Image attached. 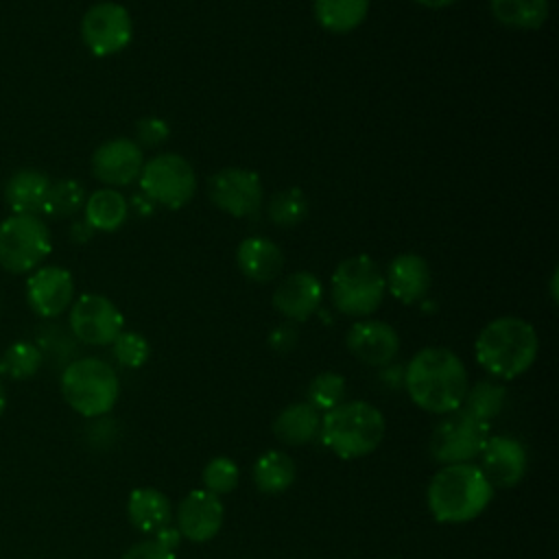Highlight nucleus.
Listing matches in <instances>:
<instances>
[{
    "label": "nucleus",
    "mask_w": 559,
    "mask_h": 559,
    "mask_svg": "<svg viewBox=\"0 0 559 559\" xmlns=\"http://www.w3.org/2000/svg\"><path fill=\"white\" fill-rule=\"evenodd\" d=\"M382 380L391 382V386H400V384H404V369L397 365H384Z\"/></svg>",
    "instance_id": "a19ab883"
},
{
    "label": "nucleus",
    "mask_w": 559,
    "mask_h": 559,
    "mask_svg": "<svg viewBox=\"0 0 559 559\" xmlns=\"http://www.w3.org/2000/svg\"><path fill=\"white\" fill-rule=\"evenodd\" d=\"M85 203V190L76 179H59L50 183L41 216L46 218H70Z\"/></svg>",
    "instance_id": "c85d7f7f"
},
{
    "label": "nucleus",
    "mask_w": 559,
    "mask_h": 559,
    "mask_svg": "<svg viewBox=\"0 0 559 559\" xmlns=\"http://www.w3.org/2000/svg\"><path fill=\"white\" fill-rule=\"evenodd\" d=\"M332 304L347 317H369L384 299V273L369 255L345 258L332 273Z\"/></svg>",
    "instance_id": "423d86ee"
},
{
    "label": "nucleus",
    "mask_w": 559,
    "mask_h": 559,
    "mask_svg": "<svg viewBox=\"0 0 559 559\" xmlns=\"http://www.w3.org/2000/svg\"><path fill=\"white\" fill-rule=\"evenodd\" d=\"M122 312L103 295H81L70 308V330L81 343L111 345L122 332Z\"/></svg>",
    "instance_id": "f8f14e48"
},
{
    "label": "nucleus",
    "mask_w": 559,
    "mask_h": 559,
    "mask_svg": "<svg viewBox=\"0 0 559 559\" xmlns=\"http://www.w3.org/2000/svg\"><path fill=\"white\" fill-rule=\"evenodd\" d=\"M323 286L310 271H295L286 275L273 290V308L290 323L308 321L321 306Z\"/></svg>",
    "instance_id": "dca6fc26"
},
{
    "label": "nucleus",
    "mask_w": 559,
    "mask_h": 559,
    "mask_svg": "<svg viewBox=\"0 0 559 559\" xmlns=\"http://www.w3.org/2000/svg\"><path fill=\"white\" fill-rule=\"evenodd\" d=\"M4 408H7V391H4V384H2V380H0V417H2Z\"/></svg>",
    "instance_id": "37998d69"
},
{
    "label": "nucleus",
    "mask_w": 559,
    "mask_h": 559,
    "mask_svg": "<svg viewBox=\"0 0 559 559\" xmlns=\"http://www.w3.org/2000/svg\"><path fill=\"white\" fill-rule=\"evenodd\" d=\"M369 0H314V17L330 33H349L362 24Z\"/></svg>",
    "instance_id": "bb28decb"
},
{
    "label": "nucleus",
    "mask_w": 559,
    "mask_h": 559,
    "mask_svg": "<svg viewBox=\"0 0 559 559\" xmlns=\"http://www.w3.org/2000/svg\"><path fill=\"white\" fill-rule=\"evenodd\" d=\"M50 249V231L39 216L13 214L0 223V266L4 271H35Z\"/></svg>",
    "instance_id": "0eeeda50"
},
{
    "label": "nucleus",
    "mask_w": 559,
    "mask_h": 559,
    "mask_svg": "<svg viewBox=\"0 0 559 559\" xmlns=\"http://www.w3.org/2000/svg\"><path fill=\"white\" fill-rule=\"evenodd\" d=\"M319 437L341 459H360L371 454L384 437L382 413L362 402H341L321 417Z\"/></svg>",
    "instance_id": "20e7f679"
},
{
    "label": "nucleus",
    "mask_w": 559,
    "mask_h": 559,
    "mask_svg": "<svg viewBox=\"0 0 559 559\" xmlns=\"http://www.w3.org/2000/svg\"><path fill=\"white\" fill-rule=\"evenodd\" d=\"M170 135V127L166 120L157 116H146L135 122V142L140 146H162Z\"/></svg>",
    "instance_id": "f704fd0d"
},
{
    "label": "nucleus",
    "mask_w": 559,
    "mask_h": 559,
    "mask_svg": "<svg viewBox=\"0 0 559 559\" xmlns=\"http://www.w3.org/2000/svg\"><path fill=\"white\" fill-rule=\"evenodd\" d=\"M504 400H507V389L502 384L483 380V382H476L474 386H467V393L461 406L489 424V419L496 417L504 406Z\"/></svg>",
    "instance_id": "c756f323"
},
{
    "label": "nucleus",
    "mask_w": 559,
    "mask_h": 559,
    "mask_svg": "<svg viewBox=\"0 0 559 559\" xmlns=\"http://www.w3.org/2000/svg\"><path fill=\"white\" fill-rule=\"evenodd\" d=\"M44 362V352L28 341H15L0 356V376L11 380L33 378Z\"/></svg>",
    "instance_id": "cd10ccee"
},
{
    "label": "nucleus",
    "mask_w": 559,
    "mask_h": 559,
    "mask_svg": "<svg viewBox=\"0 0 559 559\" xmlns=\"http://www.w3.org/2000/svg\"><path fill=\"white\" fill-rule=\"evenodd\" d=\"M321 415L308 402L288 404L273 421V432L288 445H304L319 437Z\"/></svg>",
    "instance_id": "5701e85b"
},
{
    "label": "nucleus",
    "mask_w": 559,
    "mask_h": 559,
    "mask_svg": "<svg viewBox=\"0 0 559 559\" xmlns=\"http://www.w3.org/2000/svg\"><path fill=\"white\" fill-rule=\"evenodd\" d=\"M295 476H297L295 461L280 450L264 452L253 465V483L262 493L286 491L295 483Z\"/></svg>",
    "instance_id": "a878e982"
},
{
    "label": "nucleus",
    "mask_w": 559,
    "mask_h": 559,
    "mask_svg": "<svg viewBox=\"0 0 559 559\" xmlns=\"http://www.w3.org/2000/svg\"><path fill=\"white\" fill-rule=\"evenodd\" d=\"M345 343L349 354L369 367L391 365L400 352V336L395 328L378 319L356 321L347 330Z\"/></svg>",
    "instance_id": "2eb2a0df"
},
{
    "label": "nucleus",
    "mask_w": 559,
    "mask_h": 559,
    "mask_svg": "<svg viewBox=\"0 0 559 559\" xmlns=\"http://www.w3.org/2000/svg\"><path fill=\"white\" fill-rule=\"evenodd\" d=\"M297 341H299V332H297V328H295L290 321L275 325V328L271 330V334H269V345H271V349H275V352H280V354L290 352V349L297 345Z\"/></svg>",
    "instance_id": "c9c22d12"
},
{
    "label": "nucleus",
    "mask_w": 559,
    "mask_h": 559,
    "mask_svg": "<svg viewBox=\"0 0 559 559\" xmlns=\"http://www.w3.org/2000/svg\"><path fill=\"white\" fill-rule=\"evenodd\" d=\"M537 332L520 317H498L476 336L474 352L478 365L500 380L522 376L537 358Z\"/></svg>",
    "instance_id": "f03ea898"
},
{
    "label": "nucleus",
    "mask_w": 559,
    "mask_h": 559,
    "mask_svg": "<svg viewBox=\"0 0 559 559\" xmlns=\"http://www.w3.org/2000/svg\"><path fill=\"white\" fill-rule=\"evenodd\" d=\"M493 20L515 31H537L550 13L548 0H489Z\"/></svg>",
    "instance_id": "393cba45"
},
{
    "label": "nucleus",
    "mask_w": 559,
    "mask_h": 559,
    "mask_svg": "<svg viewBox=\"0 0 559 559\" xmlns=\"http://www.w3.org/2000/svg\"><path fill=\"white\" fill-rule=\"evenodd\" d=\"M144 166V153L135 140L111 138L103 142L92 155V173L107 188H122L133 183Z\"/></svg>",
    "instance_id": "ddd939ff"
},
{
    "label": "nucleus",
    "mask_w": 559,
    "mask_h": 559,
    "mask_svg": "<svg viewBox=\"0 0 559 559\" xmlns=\"http://www.w3.org/2000/svg\"><path fill=\"white\" fill-rule=\"evenodd\" d=\"M478 456L491 487H513L526 474V450L513 437H489Z\"/></svg>",
    "instance_id": "a211bd4d"
},
{
    "label": "nucleus",
    "mask_w": 559,
    "mask_h": 559,
    "mask_svg": "<svg viewBox=\"0 0 559 559\" xmlns=\"http://www.w3.org/2000/svg\"><path fill=\"white\" fill-rule=\"evenodd\" d=\"M426 9H443V7H450L454 0H413Z\"/></svg>",
    "instance_id": "79ce46f5"
},
{
    "label": "nucleus",
    "mask_w": 559,
    "mask_h": 559,
    "mask_svg": "<svg viewBox=\"0 0 559 559\" xmlns=\"http://www.w3.org/2000/svg\"><path fill=\"white\" fill-rule=\"evenodd\" d=\"M155 537V542L157 544H162L164 548H168V550H177V546H179V542H181V533H179V528L177 526H173V524H166V526H162L159 531H155L153 533Z\"/></svg>",
    "instance_id": "4c0bfd02"
},
{
    "label": "nucleus",
    "mask_w": 559,
    "mask_h": 559,
    "mask_svg": "<svg viewBox=\"0 0 559 559\" xmlns=\"http://www.w3.org/2000/svg\"><path fill=\"white\" fill-rule=\"evenodd\" d=\"M50 183L52 181L48 175L33 170V168H24L9 177V181L4 186V199H7L9 207L13 210V214L39 216L41 207L46 203Z\"/></svg>",
    "instance_id": "412c9836"
},
{
    "label": "nucleus",
    "mask_w": 559,
    "mask_h": 559,
    "mask_svg": "<svg viewBox=\"0 0 559 559\" xmlns=\"http://www.w3.org/2000/svg\"><path fill=\"white\" fill-rule=\"evenodd\" d=\"M236 264L247 280L269 284L280 277L284 269V253L271 238L249 236L236 249Z\"/></svg>",
    "instance_id": "aec40b11"
},
{
    "label": "nucleus",
    "mask_w": 559,
    "mask_h": 559,
    "mask_svg": "<svg viewBox=\"0 0 559 559\" xmlns=\"http://www.w3.org/2000/svg\"><path fill=\"white\" fill-rule=\"evenodd\" d=\"M111 345H114L116 360L129 369L142 367L151 354L148 341L138 332H120Z\"/></svg>",
    "instance_id": "72a5a7b5"
},
{
    "label": "nucleus",
    "mask_w": 559,
    "mask_h": 559,
    "mask_svg": "<svg viewBox=\"0 0 559 559\" xmlns=\"http://www.w3.org/2000/svg\"><path fill=\"white\" fill-rule=\"evenodd\" d=\"M94 236V229L83 221H74L70 227V240L72 242H87Z\"/></svg>",
    "instance_id": "ea45409f"
},
{
    "label": "nucleus",
    "mask_w": 559,
    "mask_h": 559,
    "mask_svg": "<svg viewBox=\"0 0 559 559\" xmlns=\"http://www.w3.org/2000/svg\"><path fill=\"white\" fill-rule=\"evenodd\" d=\"M120 382L116 371L100 358L72 360L61 373V395L83 417L109 413L118 400Z\"/></svg>",
    "instance_id": "39448f33"
},
{
    "label": "nucleus",
    "mask_w": 559,
    "mask_h": 559,
    "mask_svg": "<svg viewBox=\"0 0 559 559\" xmlns=\"http://www.w3.org/2000/svg\"><path fill=\"white\" fill-rule=\"evenodd\" d=\"M127 513H129V522L138 531L155 533L162 526L170 524L173 507H170V500L159 489L140 487L131 491L127 502Z\"/></svg>",
    "instance_id": "4be33fe9"
},
{
    "label": "nucleus",
    "mask_w": 559,
    "mask_h": 559,
    "mask_svg": "<svg viewBox=\"0 0 559 559\" xmlns=\"http://www.w3.org/2000/svg\"><path fill=\"white\" fill-rule=\"evenodd\" d=\"M404 386L419 408L448 415L463 404L469 380L463 360L448 347H424L404 367Z\"/></svg>",
    "instance_id": "f257e3e1"
},
{
    "label": "nucleus",
    "mask_w": 559,
    "mask_h": 559,
    "mask_svg": "<svg viewBox=\"0 0 559 559\" xmlns=\"http://www.w3.org/2000/svg\"><path fill=\"white\" fill-rule=\"evenodd\" d=\"M74 297L72 273L63 266H37L26 280V301L44 319L59 317Z\"/></svg>",
    "instance_id": "4468645a"
},
{
    "label": "nucleus",
    "mask_w": 559,
    "mask_h": 559,
    "mask_svg": "<svg viewBox=\"0 0 559 559\" xmlns=\"http://www.w3.org/2000/svg\"><path fill=\"white\" fill-rule=\"evenodd\" d=\"M345 397V378L334 371H323L312 378L308 386V404L319 413H328L338 406Z\"/></svg>",
    "instance_id": "2f4dec72"
},
{
    "label": "nucleus",
    "mask_w": 559,
    "mask_h": 559,
    "mask_svg": "<svg viewBox=\"0 0 559 559\" xmlns=\"http://www.w3.org/2000/svg\"><path fill=\"white\" fill-rule=\"evenodd\" d=\"M122 559H175V552L164 548L155 539H146V542H140V544L131 546L122 555Z\"/></svg>",
    "instance_id": "e433bc0d"
},
{
    "label": "nucleus",
    "mask_w": 559,
    "mask_h": 559,
    "mask_svg": "<svg viewBox=\"0 0 559 559\" xmlns=\"http://www.w3.org/2000/svg\"><path fill=\"white\" fill-rule=\"evenodd\" d=\"M85 223L94 231H116L129 216V203L116 188L94 190L85 203Z\"/></svg>",
    "instance_id": "b1692460"
},
{
    "label": "nucleus",
    "mask_w": 559,
    "mask_h": 559,
    "mask_svg": "<svg viewBox=\"0 0 559 559\" xmlns=\"http://www.w3.org/2000/svg\"><path fill=\"white\" fill-rule=\"evenodd\" d=\"M493 496V487L474 463L441 467L428 485V509L437 522L461 524L478 518Z\"/></svg>",
    "instance_id": "7ed1b4c3"
},
{
    "label": "nucleus",
    "mask_w": 559,
    "mask_h": 559,
    "mask_svg": "<svg viewBox=\"0 0 559 559\" xmlns=\"http://www.w3.org/2000/svg\"><path fill=\"white\" fill-rule=\"evenodd\" d=\"M133 20L118 2H96L81 17V39L96 57H109L129 46Z\"/></svg>",
    "instance_id": "9d476101"
},
{
    "label": "nucleus",
    "mask_w": 559,
    "mask_h": 559,
    "mask_svg": "<svg viewBox=\"0 0 559 559\" xmlns=\"http://www.w3.org/2000/svg\"><path fill=\"white\" fill-rule=\"evenodd\" d=\"M127 203H129V212H135L140 218L151 216V214H153V210H155V203H153L151 199H146L142 192L133 194V197H131V201H127Z\"/></svg>",
    "instance_id": "58836bf2"
},
{
    "label": "nucleus",
    "mask_w": 559,
    "mask_h": 559,
    "mask_svg": "<svg viewBox=\"0 0 559 559\" xmlns=\"http://www.w3.org/2000/svg\"><path fill=\"white\" fill-rule=\"evenodd\" d=\"M140 192L155 205L179 210L197 192L192 164L177 153H159L144 162L140 173Z\"/></svg>",
    "instance_id": "6e6552de"
},
{
    "label": "nucleus",
    "mask_w": 559,
    "mask_h": 559,
    "mask_svg": "<svg viewBox=\"0 0 559 559\" xmlns=\"http://www.w3.org/2000/svg\"><path fill=\"white\" fill-rule=\"evenodd\" d=\"M238 485V467L227 456L212 459L203 469V489L214 496H225Z\"/></svg>",
    "instance_id": "473e14b6"
},
{
    "label": "nucleus",
    "mask_w": 559,
    "mask_h": 559,
    "mask_svg": "<svg viewBox=\"0 0 559 559\" xmlns=\"http://www.w3.org/2000/svg\"><path fill=\"white\" fill-rule=\"evenodd\" d=\"M266 214L280 227H295L308 216V199L299 188H286L271 197Z\"/></svg>",
    "instance_id": "7c9ffc66"
},
{
    "label": "nucleus",
    "mask_w": 559,
    "mask_h": 559,
    "mask_svg": "<svg viewBox=\"0 0 559 559\" xmlns=\"http://www.w3.org/2000/svg\"><path fill=\"white\" fill-rule=\"evenodd\" d=\"M550 293H552V301H557V271L552 273V280H550Z\"/></svg>",
    "instance_id": "c03bdc74"
},
{
    "label": "nucleus",
    "mask_w": 559,
    "mask_h": 559,
    "mask_svg": "<svg viewBox=\"0 0 559 559\" xmlns=\"http://www.w3.org/2000/svg\"><path fill=\"white\" fill-rule=\"evenodd\" d=\"M432 275L428 262L419 253H400L395 255L384 275L386 290L402 304L411 306L426 297Z\"/></svg>",
    "instance_id": "6ab92c4d"
},
{
    "label": "nucleus",
    "mask_w": 559,
    "mask_h": 559,
    "mask_svg": "<svg viewBox=\"0 0 559 559\" xmlns=\"http://www.w3.org/2000/svg\"><path fill=\"white\" fill-rule=\"evenodd\" d=\"M225 509L218 496L205 489H192L177 507V528L190 542L212 539L223 524Z\"/></svg>",
    "instance_id": "f3484780"
},
{
    "label": "nucleus",
    "mask_w": 559,
    "mask_h": 559,
    "mask_svg": "<svg viewBox=\"0 0 559 559\" xmlns=\"http://www.w3.org/2000/svg\"><path fill=\"white\" fill-rule=\"evenodd\" d=\"M207 199L229 216L249 218L260 210L264 188L253 170L227 166L207 179Z\"/></svg>",
    "instance_id": "9b49d317"
},
{
    "label": "nucleus",
    "mask_w": 559,
    "mask_h": 559,
    "mask_svg": "<svg viewBox=\"0 0 559 559\" xmlns=\"http://www.w3.org/2000/svg\"><path fill=\"white\" fill-rule=\"evenodd\" d=\"M489 439V424L459 406L448 413L435 428L430 439V454L443 465L472 463Z\"/></svg>",
    "instance_id": "1a4fd4ad"
}]
</instances>
